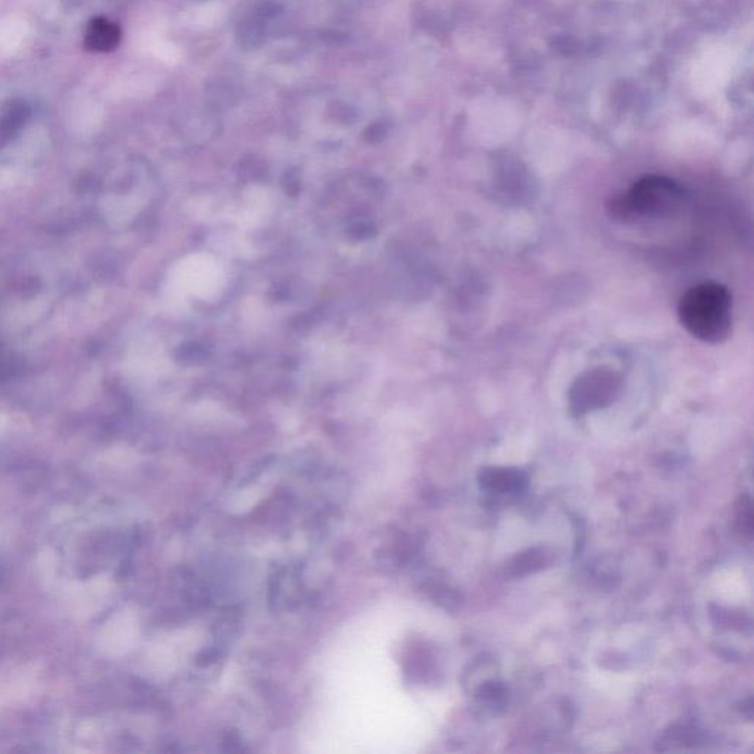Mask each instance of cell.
Segmentation results:
<instances>
[{
    "instance_id": "8992f818",
    "label": "cell",
    "mask_w": 754,
    "mask_h": 754,
    "mask_svg": "<svg viewBox=\"0 0 754 754\" xmlns=\"http://www.w3.org/2000/svg\"><path fill=\"white\" fill-rule=\"evenodd\" d=\"M481 484L486 489L497 492L517 491L525 484V475L517 469L506 467H489L482 470Z\"/></svg>"
},
{
    "instance_id": "277c9868",
    "label": "cell",
    "mask_w": 754,
    "mask_h": 754,
    "mask_svg": "<svg viewBox=\"0 0 754 754\" xmlns=\"http://www.w3.org/2000/svg\"><path fill=\"white\" fill-rule=\"evenodd\" d=\"M120 37V28L107 18L98 17L87 26L84 45L92 52H111L120 43Z\"/></svg>"
},
{
    "instance_id": "6da1fadb",
    "label": "cell",
    "mask_w": 754,
    "mask_h": 754,
    "mask_svg": "<svg viewBox=\"0 0 754 754\" xmlns=\"http://www.w3.org/2000/svg\"><path fill=\"white\" fill-rule=\"evenodd\" d=\"M687 189L681 183L657 174L641 177L634 185L607 202V214L618 223L671 218L687 207Z\"/></svg>"
},
{
    "instance_id": "52a82bcc",
    "label": "cell",
    "mask_w": 754,
    "mask_h": 754,
    "mask_svg": "<svg viewBox=\"0 0 754 754\" xmlns=\"http://www.w3.org/2000/svg\"><path fill=\"white\" fill-rule=\"evenodd\" d=\"M542 563H544V560H542L541 553L529 550L514 559L512 573L514 576L528 575V573H534L541 569Z\"/></svg>"
},
{
    "instance_id": "5b68a950",
    "label": "cell",
    "mask_w": 754,
    "mask_h": 754,
    "mask_svg": "<svg viewBox=\"0 0 754 754\" xmlns=\"http://www.w3.org/2000/svg\"><path fill=\"white\" fill-rule=\"evenodd\" d=\"M30 118V108L20 99L9 101L0 111V148L11 142Z\"/></svg>"
},
{
    "instance_id": "3957f363",
    "label": "cell",
    "mask_w": 754,
    "mask_h": 754,
    "mask_svg": "<svg viewBox=\"0 0 754 754\" xmlns=\"http://www.w3.org/2000/svg\"><path fill=\"white\" fill-rule=\"evenodd\" d=\"M622 380L615 370L597 367L584 373L570 389V410L581 416L588 411L606 407L619 394Z\"/></svg>"
},
{
    "instance_id": "7a4b0ae2",
    "label": "cell",
    "mask_w": 754,
    "mask_h": 754,
    "mask_svg": "<svg viewBox=\"0 0 754 754\" xmlns=\"http://www.w3.org/2000/svg\"><path fill=\"white\" fill-rule=\"evenodd\" d=\"M678 317L694 338L706 344H721L731 332V294L715 282L694 286L679 299Z\"/></svg>"
}]
</instances>
